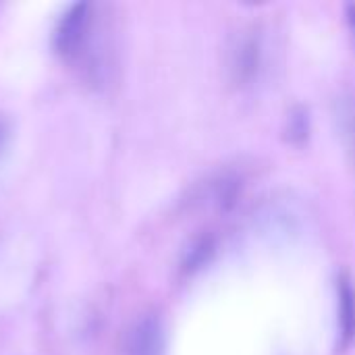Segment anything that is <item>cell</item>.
I'll return each instance as SVG.
<instances>
[{"instance_id": "6da1fadb", "label": "cell", "mask_w": 355, "mask_h": 355, "mask_svg": "<svg viewBox=\"0 0 355 355\" xmlns=\"http://www.w3.org/2000/svg\"><path fill=\"white\" fill-rule=\"evenodd\" d=\"M94 35V6L89 2L73 4L54 31V48L62 58L79 60Z\"/></svg>"}, {"instance_id": "7a4b0ae2", "label": "cell", "mask_w": 355, "mask_h": 355, "mask_svg": "<svg viewBox=\"0 0 355 355\" xmlns=\"http://www.w3.org/2000/svg\"><path fill=\"white\" fill-rule=\"evenodd\" d=\"M127 355H164V329L158 316L139 318L127 335Z\"/></svg>"}, {"instance_id": "3957f363", "label": "cell", "mask_w": 355, "mask_h": 355, "mask_svg": "<svg viewBox=\"0 0 355 355\" xmlns=\"http://www.w3.org/2000/svg\"><path fill=\"white\" fill-rule=\"evenodd\" d=\"M260 58H262V42L260 33L250 29L243 31L235 46L231 48V71L237 81H250L258 69H260Z\"/></svg>"}, {"instance_id": "277c9868", "label": "cell", "mask_w": 355, "mask_h": 355, "mask_svg": "<svg viewBox=\"0 0 355 355\" xmlns=\"http://www.w3.org/2000/svg\"><path fill=\"white\" fill-rule=\"evenodd\" d=\"M241 189V177L235 173H216L198 189V202L208 208L227 210Z\"/></svg>"}, {"instance_id": "5b68a950", "label": "cell", "mask_w": 355, "mask_h": 355, "mask_svg": "<svg viewBox=\"0 0 355 355\" xmlns=\"http://www.w3.org/2000/svg\"><path fill=\"white\" fill-rule=\"evenodd\" d=\"M341 343L349 345L355 335V291L347 279L341 281Z\"/></svg>"}, {"instance_id": "8992f818", "label": "cell", "mask_w": 355, "mask_h": 355, "mask_svg": "<svg viewBox=\"0 0 355 355\" xmlns=\"http://www.w3.org/2000/svg\"><path fill=\"white\" fill-rule=\"evenodd\" d=\"M6 137H8V121L0 114V150L6 144Z\"/></svg>"}]
</instances>
